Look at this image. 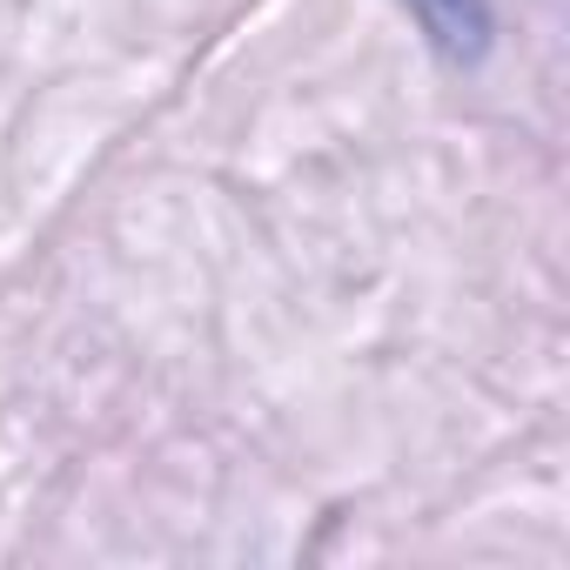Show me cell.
<instances>
[{
    "instance_id": "1",
    "label": "cell",
    "mask_w": 570,
    "mask_h": 570,
    "mask_svg": "<svg viewBox=\"0 0 570 570\" xmlns=\"http://www.w3.org/2000/svg\"><path fill=\"white\" fill-rule=\"evenodd\" d=\"M410 14L430 28V41L456 61L483 55V35H490V14H483V0H410Z\"/></svg>"
}]
</instances>
